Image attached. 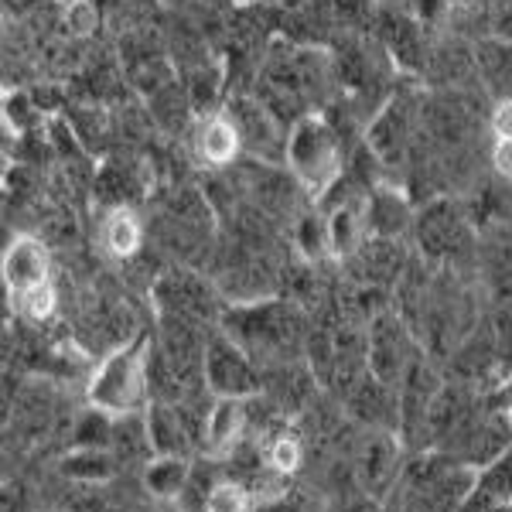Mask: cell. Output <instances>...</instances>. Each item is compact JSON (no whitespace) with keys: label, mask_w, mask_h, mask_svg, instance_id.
I'll return each mask as SVG.
<instances>
[{"label":"cell","mask_w":512,"mask_h":512,"mask_svg":"<svg viewBox=\"0 0 512 512\" xmlns=\"http://www.w3.org/2000/svg\"><path fill=\"white\" fill-rule=\"evenodd\" d=\"M144 239H147V226L140 222L134 205H110L106 209L103 222H99V246H103L106 256L123 263L134 260L144 250Z\"/></svg>","instance_id":"16"},{"label":"cell","mask_w":512,"mask_h":512,"mask_svg":"<svg viewBox=\"0 0 512 512\" xmlns=\"http://www.w3.org/2000/svg\"><path fill=\"white\" fill-rule=\"evenodd\" d=\"M420 345L414 338V328L407 325V318L400 311H379L369 321V335H366V359H369V373L379 383H386L390 390L400 393L403 379H407L410 366L417 362Z\"/></svg>","instance_id":"5"},{"label":"cell","mask_w":512,"mask_h":512,"mask_svg":"<svg viewBox=\"0 0 512 512\" xmlns=\"http://www.w3.org/2000/svg\"><path fill=\"white\" fill-rule=\"evenodd\" d=\"M492 137H512V96L499 99L492 110Z\"/></svg>","instance_id":"27"},{"label":"cell","mask_w":512,"mask_h":512,"mask_svg":"<svg viewBox=\"0 0 512 512\" xmlns=\"http://www.w3.org/2000/svg\"><path fill=\"white\" fill-rule=\"evenodd\" d=\"M441 390H444V379L437 376V369L420 352L400 386V437L410 454L424 451V427Z\"/></svg>","instance_id":"10"},{"label":"cell","mask_w":512,"mask_h":512,"mask_svg":"<svg viewBox=\"0 0 512 512\" xmlns=\"http://www.w3.org/2000/svg\"><path fill=\"white\" fill-rule=\"evenodd\" d=\"M188 475H192V458H151L147 465V489H151L158 499H175L185 492Z\"/></svg>","instance_id":"20"},{"label":"cell","mask_w":512,"mask_h":512,"mask_svg":"<svg viewBox=\"0 0 512 512\" xmlns=\"http://www.w3.org/2000/svg\"><path fill=\"white\" fill-rule=\"evenodd\" d=\"M284 168L304 192L321 198L345 175V147L338 130L321 117H301L287 134Z\"/></svg>","instance_id":"3"},{"label":"cell","mask_w":512,"mask_h":512,"mask_svg":"<svg viewBox=\"0 0 512 512\" xmlns=\"http://www.w3.org/2000/svg\"><path fill=\"white\" fill-rule=\"evenodd\" d=\"M417 246L427 260L434 263H461L475 253V233H472V219L458 209L448 198H434L427 202V209L420 212L417 222Z\"/></svg>","instance_id":"6"},{"label":"cell","mask_w":512,"mask_h":512,"mask_svg":"<svg viewBox=\"0 0 512 512\" xmlns=\"http://www.w3.org/2000/svg\"><path fill=\"white\" fill-rule=\"evenodd\" d=\"M52 284V256L38 236H18L4 250V287L11 297Z\"/></svg>","instance_id":"12"},{"label":"cell","mask_w":512,"mask_h":512,"mask_svg":"<svg viewBox=\"0 0 512 512\" xmlns=\"http://www.w3.org/2000/svg\"><path fill=\"white\" fill-rule=\"evenodd\" d=\"M492 164L502 178L512 181V137H495L492 140Z\"/></svg>","instance_id":"26"},{"label":"cell","mask_w":512,"mask_h":512,"mask_svg":"<svg viewBox=\"0 0 512 512\" xmlns=\"http://www.w3.org/2000/svg\"><path fill=\"white\" fill-rule=\"evenodd\" d=\"M117 472V454L110 448H76V454L65 458V475L86 478V482H103Z\"/></svg>","instance_id":"21"},{"label":"cell","mask_w":512,"mask_h":512,"mask_svg":"<svg viewBox=\"0 0 512 512\" xmlns=\"http://www.w3.org/2000/svg\"><path fill=\"white\" fill-rule=\"evenodd\" d=\"M325 512H383V506L373 502V499H366V495H355V499L335 502V506H328Z\"/></svg>","instance_id":"28"},{"label":"cell","mask_w":512,"mask_h":512,"mask_svg":"<svg viewBox=\"0 0 512 512\" xmlns=\"http://www.w3.org/2000/svg\"><path fill=\"white\" fill-rule=\"evenodd\" d=\"M502 400H506V407H509V414H512V379L506 386H502Z\"/></svg>","instance_id":"29"},{"label":"cell","mask_w":512,"mask_h":512,"mask_svg":"<svg viewBox=\"0 0 512 512\" xmlns=\"http://www.w3.org/2000/svg\"><path fill=\"white\" fill-rule=\"evenodd\" d=\"M256 499L250 492V485L239 482V478L222 475L209 492V502H205V512H253Z\"/></svg>","instance_id":"22"},{"label":"cell","mask_w":512,"mask_h":512,"mask_svg":"<svg viewBox=\"0 0 512 512\" xmlns=\"http://www.w3.org/2000/svg\"><path fill=\"white\" fill-rule=\"evenodd\" d=\"M151 301L158 318H181L192 325L219 328L226 304L219 301V291L192 267H171L154 280Z\"/></svg>","instance_id":"4"},{"label":"cell","mask_w":512,"mask_h":512,"mask_svg":"<svg viewBox=\"0 0 512 512\" xmlns=\"http://www.w3.org/2000/svg\"><path fill=\"white\" fill-rule=\"evenodd\" d=\"M205 386L212 396H236V400H250V396L263 393V369L256 366V359L236 338H229L222 328L209 335L205 345Z\"/></svg>","instance_id":"7"},{"label":"cell","mask_w":512,"mask_h":512,"mask_svg":"<svg viewBox=\"0 0 512 512\" xmlns=\"http://www.w3.org/2000/svg\"><path fill=\"white\" fill-rule=\"evenodd\" d=\"M407 444L396 431H369L362 441L359 454H355V485L366 499H373L383 506L390 495L400 489L403 472H407Z\"/></svg>","instance_id":"8"},{"label":"cell","mask_w":512,"mask_h":512,"mask_svg":"<svg viewBox=\"0 0 512 512\" xmlns=\"http://www.w3.org/2000/svg\"><path fill=\"white\" fill-rule=\"evenodd\" d=\"M345 263L355 270V280L362 287H393L400 284L410 267L407 256L400 250V239H379V236H369L362 243V250L349 256Z\"/></svg>","instance_id":"14"},{"label":"cell","mask_w":512,"mask_h":512,"mask_svg":"<svg viewBox=\"0 0 512 512\" xmlns=\"http://www.w3.org/2000/svg\"><path fill=\"white\" fill-rule=\"evenodd\" d=\"M192 151L205 168H226L236 161V154H243V147H239V134L229 117L216 110L192 130Z\"/></svg>","instance_id":"17"},{"label":"cell","mask_w":512,"mask_h":512,"mask_svg":"<svg viewBox=\"0 0 512 512\" xmlns=\"http://www.w3.org/2000/svg\"><path fill=\"white\" fill-rule=\"evenodd\" d=\"M328 506H321L315 495H308L304 489H287L284 495L270 502H260L253 512H325Z\"/></svg>","instance_id":"25"},{"label":"cell","mask_w":512,"mask_h":512,"mask_svg":"<svg viewBox=\"0 0 512 512\" xmlns=\"http://www.w3.org/2000/svg\"><path fill=\"white\" fill-rule=\"evenodd\" d=\"M253 417H250V400H236V396H216L212 410L205 417V434H202V451L209 458H226L229 451H236L239 444L250 437Z\"/></svg>","instance_id":"11"},{"label":"cell","mask_w":512,"mask_h":512,"mask_svg":"<svg viewBox=\"0 0 512 512\" xmlns=\"http://www.w3.org/2000/svg\"><path fill=\"white\" fill-rule=\"evenodd\" d=\"M267 441H263V461H267L270 472L291 478L294 472H301L304 465V441L301 434L287 431V427H277V431L263 434Z\"/></svg>","instance_id":"19"},{"label":"cell","mask_w":512,"mask_h":512,"mask_svg":"<svg viewBox=\"0 0 512 512\" xmlns=\"http://www.w3.org/2000/svg\"><path fill=\"white\" fill-rule=\"evenodd\" d=\"M414 134V103H410L407 96H393L390 103L383 106V113L373 120V127H369V147H373V154L383 164H400L407 158V147H410V137Z\"/></svg>","instance_id":"13"},{"label":"cell","mask_w":512,"mask_h":512,"mask_svg":"<svg viewBox=\"0 0 512 512\" xmlns=\"http://www.w3.org/2000/svg\"><path fill=\"white\" fill-rule=\"evenodd\" d=\"M147 359H151V342L147 335H137L134 342L117 345L96 373L89 376L86 400L89 407L103 410L110 417L144 414L151 407V373H147Z\"/></svg>","instance_id":"2"},{"label":"cell","mask_w":512,"mask_h":512,"mask_svg":"<svg viewBox=\"0 0 512 512\" xmlns=\"http://www.w3.org/2000/svg\"><path fill=\"white\" fill-rule=\"evenodd\" d=\"M219 328L253 355L263 373L308 359L311 318L291 297H263V301L229 304L222 311Z\"/></svg>","instance_id":"1"},{"label":"cell","mask_w":512,"mask_h":512,"mask_svg":"<svg viewBox=\"0 0 512 512\" xmlns=\"http://www.w3.org/2000/svg\"><path fill=\"white\" fill-rule=\"evenodd\" d=\"M475 489L485 492L492 502H499V506L512 502V448L506 454H499L492 465H485L482 472H478Z\"/></svg>","instance_id":"23"},{"label":"cell","mask_w":512,"mask_h":512,"mask_svg":"<svg viewBox=\"0 0 512 512\" xmlns=\"http://www.w3.org/2000/svg\"><path fill=\"white\" fill-rule=\"evenodd\" d=\"M226 117L236 127L243 154H250L253 161L284 164L287 130L267 103H260V99H253V96H236L233 103L226 106Z\"/></svg>","instance_id":"9"},{"label":"cell","mask_w":512,"mask_h":512,"mask_svg":"<svg viewBox=\"0 0 512 512\" xmlns=\"http://www.w3.org/2000/svg\"><path fill=\"white\" fill-rule=\"evenodd\" d=\"M11 301L18 304V315L35 328L48 325V321L55 318V308H59V294H55L52 284H41V287H35V291L11 297Z\"/></svg>","instance_id":"24"},{"label":"cell","mask_w":512,"mask_h":512,"mask_svg":"<svg viewBox=\"0 0 512 512\" xmlns=\"http://www.w3.org/2000/svg\"><path fill=\"white\" fill-rule=\"evenodd\" d=\"M144 417H147V434H151L154 458H158V454H164V458H192L198 441L178 407H171V403H151V407L144 410Z\"/></svg>","instance_id":"15"},{"label":"cell","mask_w":512,"mask_h":512,"mask_svg":"<svg viewBox=\"0 0 512 512\" xmlns=\"http://www.w3.org/2000/svg\"><path fill=\"white\" fill-rule=\"evenodd\" d=\"M414 212L410 202L393 188H373L369 192V233L379 239H400L414 226Z\"/></svg>","instance_id":"18"}]
</instances>
